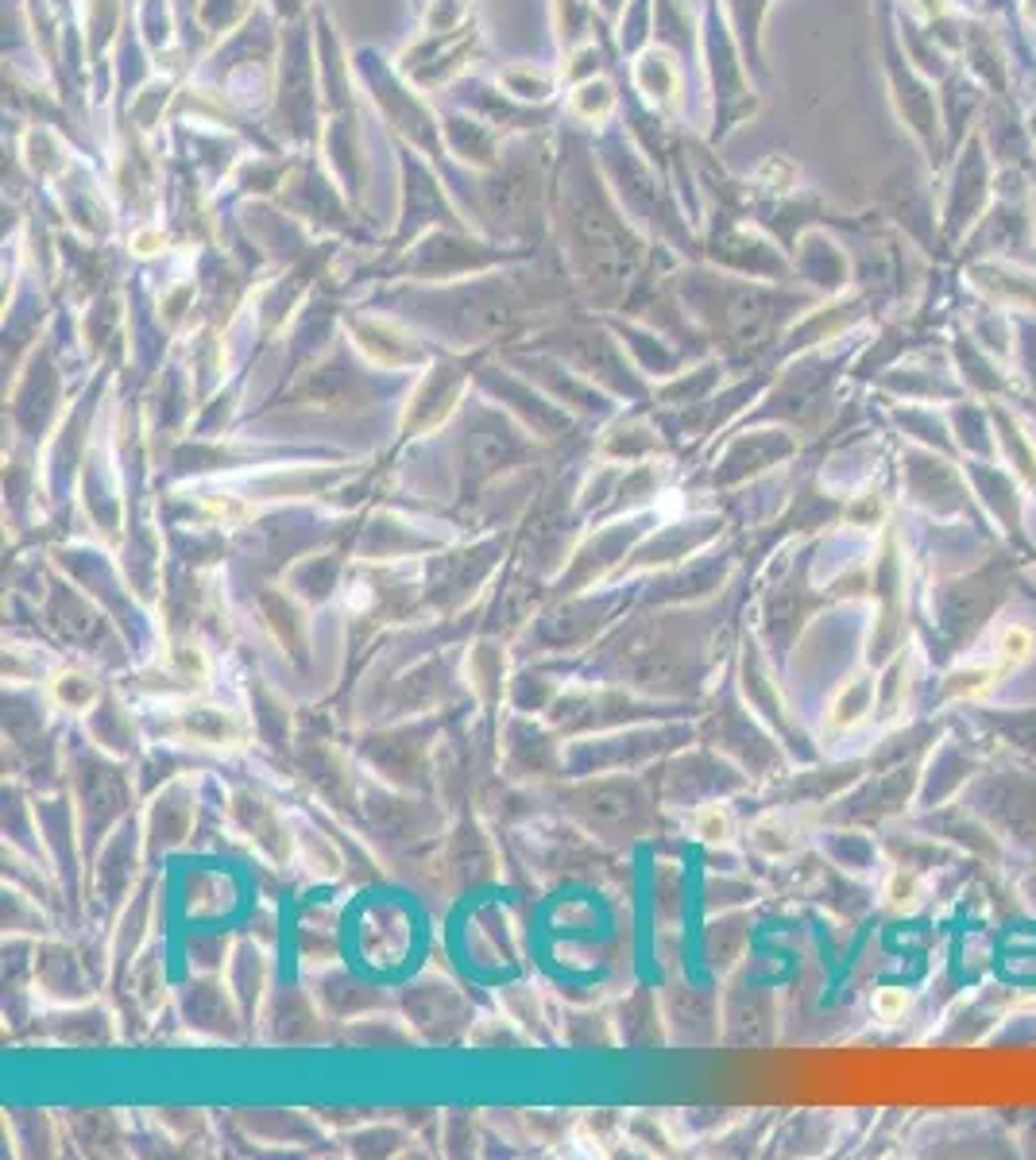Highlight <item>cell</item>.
Returning <instances> with one entry per match:
<instances>
[{
	"label": "cell",
	"instance_id": "cell-3",
	"mask_svg": "<svg viewBox=\"0 0 1036 1160\" xmlns=\"http://www.w3.org/2000/svg\"><path fill=\"white\" fill-rule=\"evenodd\" d=\"M871 1010L878 1022H901L909 1010V995L901 987H881V990H874Z\"/></svg>",
	"mask_w": 1036,
	"mask_h": 1160
},
{
	"label": "cell",
	"instance_id": "cell-1",
	"mask_svg": "<svg viewBox=\"0 0 1036 1160\" xmlns=\"http://www.w3.org/2000/svg\"><path fill=\"white\" fill-rule=\"evenodd\" d=\"M1033 646H1036V634L1021 624H1010L1002 631V639H998V658H1002V666H1021V662H1028Z\"/></svg>",
	"mask_w": 1036,
	"mask_h": 1160
},
{
	"label": "cell",
	"instance_id": "cell-2",
	"mask_svg": "<svg viewBox=\"0 0 1036 1160\" xmlns=\"http://www.w3.org/2000/svg\"><path fill=\"white\" fill-rule=\"evenodd\" d=\"M692 824H696L700 840H708V843L727 840V836H731V813H727V809H719V805L700 809V813L692 816Z\"/></svg>",
	"mask_w": 1036,
	"mask_h": 1160
}]
</instances>
